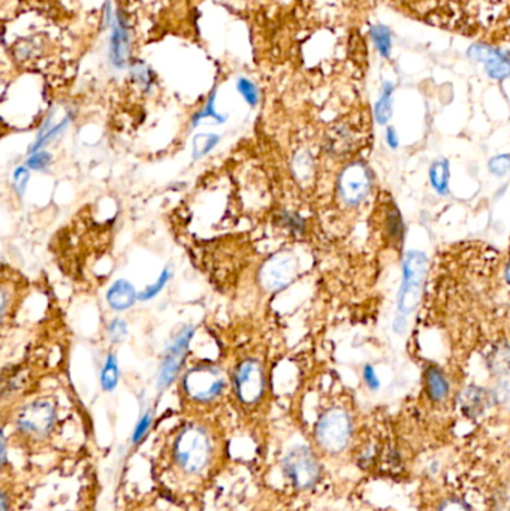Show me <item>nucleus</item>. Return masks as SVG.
Returning <instances> with one entry per match:
<instances>
[{
	"mask_svg": "<svg viewBox=\"0 0 510 511\" xmlns=\"http://www.w3.org/2000/svg\"><path fill=\"white\" fill-rule=\"evenodd\" d=\"M449 178H451L449 162L446 159L434 162L429 169V181L431 184H433V189L440 194H446L449 189Z\"/></svg>",
	"mask_w": 510,
	"mask_h": 511,
	"instance_id": "nucleus-16",
	"label": "nucleus"
},
{
	"mask_svg": "<svg viewBox=\"0 0 510 511\" xmlns=\"http://www.w3.org/2000/svg\"><path fill=\"white\" fill-rule=\"evenodd\" d=\"M127 51V30L124 24L119 20L115 24L111 36V60L115 66H123Z\"/></svg>",
	"mask_w": 510,
	"mask_h": 511,
	"instance_id": "nucleus-15",
	"label": "nucleus"
},
{
	"mask_svg": "<svg viewBox=\"0 0 510 511\" xmlns=\"http://www.w3.org/2000/svg\"><path fill=\"white\" fill-rule=\"evenodd\" d=\"M120 380V371H119V362H117V356L110 353L105 358V363H103V368L100 371V384L102 389L111 392L117 387Z\"/></svg>",
	"mask_w": 510,
	"mask_h": 511,
	"instance_id": "nucleus-17",
	"label": "nucleus"
},
{
	"mask_svg": "<svg viewBox=\"0 0 510 511\" xmlns=\"http://www.w3.org/2000/svg\"><path fill=\"white\" fill-rule=\"evenodd\" d=\"M181 384L182 392L192 402L211 404L225 392L226 377L217 365L201 363L186 372Z\"/></svg>",
	"mask_w": 510,
	"mask_h": 511,
	"instance_id": "nucleus-2",
	"label": "nucleus"
},
{
	"mask_svg": "<svg viewBox=\"0 0 510 511\" xmlns=\"http://www.w3.org/2000/svg\"><path fill=\"white\" fill-rule=\"evenodd\" d=\"M371 189V175L369 168L361 162L350 163L343 169L338 178V192L347 205L361 204Z\"/></svg>",
	"mask_w": 510,
	"mask_h": 511,
	"instance_id": "nucleus-10",
	"label": "nucleus"
},
{
	"mask_svg": "<svg viewBox=\"0 0 510 511\" xmlns=\"http://www.w3.org/2000/svg\"><path fill=\"white\" fill-rule=\"evenodd\" d=\"M284 476L298 491L316 486L320 478V464L318 456L307 445H296L286 453L283 459Z\"/></svg>",
	"mask_w": 510,
	"mask_h": 511,
	"instance_id": "nucleus-6",
	"label": "nucleus"
},
{
	"mask_svg": "<svg viewBox=\"0 0 510 511\" xmlns=\"http://www.w3.org/2000/svg\"><path fill=\"white\" fill-rule=\"evenodd\" d=\"M467 54L470 59L482 63L492 80H507L510 78V57L502 49L476 44L468 48Z\"/></svg>",
	"mask_w": 510,
	"mask_h": 511,
	"instance_id": "nucleus-11",
	"label": "nucleus"
},
{
	"mask_svg": "<svg viewBox=\"0 0 510 511\" xmlns=\"http://www.w3.org/2000/svg\"><path fill=\"white\" fill-rule=\"evenodd\" d=\"M315 437L319 447L330 454H338L346 450L352 437V421L342 409L325 411L316 423Z\"/></svg>",
	"mask_w": 510,
	"mask_h": 511,
	"instance_id": "nucleus-4",
	"label": "nucleus"
},
{
	"mask_svg": "<svg viewBox=\"0 0 510 511\" xmlns=\"http://www.w3.org/2000/svg\"><path fill=\"white\" fill-rule=\"evenodd\" d=\"M0 504H2V511H12V510H9V501H8L5 492L2 493V501H0Z\"/></svg>",
	"mask_w": 510,
	"mask_h": 511,
	"instance_id": "nucleus-38",
	"label": "nucleus"
},
{
	"mask_svg": "<svg viewBox=\"0 0 510 511\" xmlns=\"http://www.w3.org/2000/svg\"><path fill=\"white\" fill-rule=\"evenodd\" d=\"M138 295L134 284L122 278L111 284L107 292V303L115 311H124L135 304Z\"/></svg>",
	"mask_w": 510,
	"mask_h": 511,
	"instance_id": "nucleus-13",
	"label": "nucleus"
},
{
	"mask_svg": "<svg viewBox=\"0 0 510 511\" xmlns=\"http://www.w3.org/2000/svg\"><path fill=\"white\" fill-rule=\"evenodd\" d=\"M388 226H389V235L397 241H402V218L401 214L398 213V209L394 206L390 209V213L388 216Z\"/></svg>",
	"mask_w": 510,
	"mask_h": 511,
	"instance_id": "nucleus-28",
	"label": "nucleus"
},
{
	"mask_svg": "<svg viewBox=\"0 0 510 511\" xmlns=\"http://www.w3.org/2000/svg\"><path fill=\"white\" fill-rule=\"evenodd\" d=\"M489 170L495 177H504L510 172V154H499L489 160Z\"/></svg>",
	"mask_w": 510,
	"mask_h": 511,
	"instance_id": "nucleus-25",
	"label": "nucleus"
},
{
	"mask_svg": "<svg viewBox=\"0 0 510 511\" xmlns=\"http://www.w3.org/2000/svg\"><path fill=\"white\" fill-rule=\"evenodd\" d=\"M220 142V136L216 134H199L192 141V157L195 160H199L208 153H211L217 143Z\"/></svg>",
	"mask_w": 510,
	"mask_h": 511,
	"instance_id": "nucleus-19",
	"label": "nucleus"
},
{
	"mask_svg": "<svg viewBox=\"0 0 510 511\" xmlns=\"http://www.w3.org/2000/svg\"><path fill=\"white\" fill-rule=\"evenodd\" d=\"M362 377H364V382L367 383V386L371 389V390H377L378 387H381V382H378V378L376 375V371L371 365H365L364 366V371H362Z\"/></svg>",
	"mask_w": 510,
	"mask_h": 511,
	"instance_id": "nucleus-32",
	"label": "nucleus"
},
{
	"mask_svg": "<svg viewBox=\"0 0 510 511\" xmlns=\"http://www.w3.org/2000/svg\"><path fill=\"white\" fill-rule=\"evenodd\" d=\"M425 384L431 399L441 401L446 398L449 392L448 380L444 378L441 371L436 368V366H429V368L425 371Z\"/></svg>",
	"mask_w": 510,
	"mask_h": 511,
	"instance_id": "nucleus-14",
	"label": "nucleus"
},
{
	"mask_svg": "<svg viewBox=\"0 0 510 511\" xmlns=\"http://www.w3.org/2000/svg\"><path fill=\"white\" fill-rule=\"evenodd\" d=\"M151 423H153V413L146 411L141 416V418H139L137 426H135V430L132 434V442L134 444H139L144 438H146Z\"/></svg>",
	"mask_w": 510,
	"mask_h": 511,
	"instance_id": "nucleus-26",
	"label": "nucleus"
},
{
	"mask_svg": "<svg viewBox=\"0 0 510 511\" xmlns=\"http://www.w3.org/2000/svg\"><path fill=\"white\" fill-rule=\"evenodd\" d=\"M428 268V257L422 252H409L402 264V283L398 293V310L401 314H410L422 295Z\"/></svg>",
	"mask_w": 510,
	"mask_h": 511,
	"instance_id": "nucleus-5",
	"label": "nucleus"
},
{
	"mask_svg": "<svg viewBox=\"0 0 510 511\" xmlns=\"http://www.w3.org/2000/svg\"><path fill=\"white\" fill-rule=\"evenodd\" d=\"M404 327H405V314H400V316L395 319V323H394V329L397 334H402L404 332Z\"/></svg>",
	"mask_w": 510,
	"mask_h": 511,
	"instance_id": "nucleus-37",
	"label": "nucleus"
},
{
	"mask_svg": "<svg viewBox=\"0 0 510 511\" xmlns=\"http://www.w3.org/2000/svg\"><path fill=\"white\" fill-rule=\"evenodd\" d=\"M371 39L377 48V51L381 52V56L388 59L390 56L392 51V36H390V30L383 24H376L371 28Z\"/></svg>",
	"mask_w": 510,
	"mask_h": 511,
	"instance_id": "nucleus-20",
	"label": "nucleus"
},
{
	"mask_svg": "<svg viewBox=\"0 0 510 511\" xmlns=\"http://www.w3.org/2000/svg\"><path fill=\"white\" fill-rule=\"evenodd\" d=\"M51 157L50 153L47 151H36V153H32V155L28 159V163H25V166H28L29 169H33V170H45L50 168L51 165Z\"/></svg>",
	"mask_w": 510,
	"mask_h": 511,
	"instance_id": "nucleus-31",
	"label": "nucleus"
},
{
	"mask_svg": "<svg viewBox=\"0 0 510 511\" xmlns=\"http://www.w3.org/2000/svg\"><path fill=\"white\" fill-rule=\"evenodd\" d=\"M497 511H510V488H503L495 498Z\"/></svg>",
	"mask_w": 510,
	"mask_h": 511,
	"instance_id": "nucleus-33",
	"label": "nucleus"
},
{
	"mask_svg": "<svg viewBox=\"0 0 510 511\" xmlns=\"http://www.w3.org/2000/svg\"><path fill=\"white\" fill-rule=\"evenodd\" d=\"M506 278H507V281L510 283V262H509V265H507V268H506Z\"/></svg>",
	"mask_w": 510,
	"mask_h": 511,
	"instance_id": "nucleus-39",
	"label": "nucleus"
},
{
	"mask_svg": "<svg viewBox=\"0 0 510 511\" xmlns=\"http://www.w3.org/2000/svg\"><path fill=\"white\" fill-rule=\"evenodd\" d=\"M217 445L213 434L199 423L182 426L169 447V461L181 477H202L216 462Z\"/></svg>",
	"mask_w": 510,
	"mask_h": 511,
	"instance_id": "nucleus-1",
	"label": "nucleus"
},
{
	"mask_svg": "<svg viewBox=\"0 0 510 511\" xmlns=\"http://www.w3.org/2000/svg\"><path fill=\"white\" fill-rule=\"evenodd\" d=\"M214 100H216V90L211 93L210 99H208V102H207V105H205V108L193 117V120H192V124H193V126H198L202 120L210 119V117H211V119H214L216 122H219V123H224V122H225L226 117L220 115V114L214 110Z\"/></svg>",
	"mask_w": 510,
	"mask_h": 511,
	"instance_id": "nucleus-23",
	"label": "nucleus"
},
{
	"mask_svg": "<svg viewBox=\"0 0 510 511\" xmlns=\"http://www.w3.org/2000/svg\"><path fill=\"white\" fill-rule=\"evenodd\" d=\"M30 180V172L28 166H18L14 174H12V186H14V190L23 196L25 193V187H28V182Z\"/></svg>",
	"mask_w": 510,
	"mask_h": 511,
	"instance_id": "nucleus-27",
	"label": "nucleus"
},
{
	"mask_svg": "<svg viewBox=\"0 0 510 511\" xmlns=\"http://www.w3.org/2000/svg\"><path fill=\"white\" fill-rule=\"evenodd\" d=\"M495 398L510 409V383H502L495 392Z\"/></svg>",
	"mask_w": 510,
	"mask_h": 511,
	"instance_id": "nucleus-34",
	"label": "nucleus"
},
{
	"mask_svg": "<svg viewBox=\"0 0 510 511\" xmlns=\"http://www.w3.org/2000/svg\"><path fill=\"white\" fill-rule=\"evenodd\" d=\"M392 93H394V84L385 83L382 96L377 100L374 107V115L378 124H386L392 115Z\"/></svg>",
	"mask_w": 510,
	"mask_h": 511,
	"instance_id": "nucleus-18",
	"label": "nucleus"
},
{
	"mask_svg": "<svg viewBox=\"0 0 510 511\" xmlns=\"http://www.w3.org/2000/svg\"><path fill=\"white\" fill-rule=\"evenodd\" d=\"M311 155L306 151L299 153L295 155L294 159V174L298 177V180L304 181L307 178H310L311 175V169H313V162H311Z\"/></svg>",
	"mask_w": 510,
	"mask_h": 511,
	"instance_id": "nucleus-22",
	"label": "nucleus"
},
{
	"mask_svg": "<svg viewBox=\"0 0 510 511\" xmlns=\"http://www.w3.org/2000/svg\"><path fill=\"white\" fill-rule=\"evenodd\" d=\"M439 511H470V510L460 500H446L440 505Z\"/></svg>",
	"mask_w": 510,
	"mask_h": 511,
	"instance_id": "nucleus-35",
	"label": "nucleus"
},
{
	"mask_svg": "<svg viewBox=\"0 0 510 511\" xmlns=\"http://www.w3.org/2000/svg\"><path fill=\"white\" fill-rule=\"evenodd\" d=\"M193 335H195V327L185 326L174 336L171 343H169L165 355H163L161 368H159V375H158V386L161 390L169 387L177 380V377L181 371V366H182V363H185L190 339L193 338Z\"/></svg>",
	"mask_w": 510,
	"mask_h": 511,
	"instance_id": "nucleus-9",
	"label": "nucleus"
},
{
	"mask_svg": "<svg viewBox=\"0 0 510 511\" xmlns=\"http://www.w3.org/2000/svg\"><path fill=\"white\" fill-rule=\"evenodd\" d=\"M233 390L238 401L252 407L260 402L267 390L264 366L256 359L243 360L233 375Z\"/></svg>",
	"mask_w": 510,
	"mask_h": 511,
	"instance_id": "nucleus-7",
	"label": "nucleus"
},
{
	"mask_svg": "<svg viewBox=\"0 0 510 511\" xmlns=\"http://www.w3.org/2000/svg\"><path fill=\"white\" fill-rule=\"evenodd\" d=\"M298 260L292 253L279 252L270 256L259 271V281L268 293H277L292 284L298 275Z\"/></svg>",
	"mask_w": 510,
	"mask_h": 511,
	"instance_id": "nucleus-8",
	"label": "nucleus"
},
{
	"mask_svg": "<svg viewBox=\"0 0 510 511\" xmlns=\"http://www.w3.org/2000/svg\"><path fill=\"white\" fill-rule=\"evenodd\" d=\"M107 332L112 343H122L127 336V323L123 319H114L110 322Z\"/></svg>",
	"mask_w": 510,
	"mask_h": 511,
	"instance_id": "nucleus-29",
	"label": "nucleus"
},
{
	"mask_svg": "<svg viewBox=\"0 0 510 511\" xmlns=\"http://www.w3.org/2000/svg\"><path fill=\"white\" fill-rule=\"evenodd\" d=\"M280 221L283 223V225H284L287 229L292 230L294 233H303L304 229H306V221H304V218L301 217L299 214H296V213H287V211H284V213L282 214V217H280Z\"/></svg>",
	"mask_w": 510,
	"mask_h": 511,
	"instance_id": "nucleus-30",
	"label": "nucleus"
},
{
	"mask_svg": "<svg viewBox=\"0 0 510 511\" xmlns=\"http://www.w3.org/2000/svg\"><path fill=\"white\" fill-rule=\"evenodd\" d=\"M237 90L250 107H256L259 103V91L250 80H247V78H240L237 81Z\"/></svg>",
	"mask_w": 510,
	"mask_h": 511,
	"instance_id": "nucleus-24",
	"label": "nucleus"
},
{
	"mask_svg": "<svg viewBox=\"0 0 510 511\" xmlns=\"http://www.w3.org/2000/svg\"><path fill=\"white\" fill-rule=\"evenodd\" d=\"M492 404V398L489 392L480 387L472 386L465 389L460 395V409L463 414L470 418H475L485 413Z\"/></svg>",
	"mask_w": 510,
	"mask_h": 511,
	"instance_id": "nucleus-12",
	"label": "nucleus"
},
{
	"mask_svg": "<svg viewBox=\"0 0 510 511\" xmlns=\"http://www.w3.org/2000/svg\"><path fill=\"white\" fill-rule=\"evenodd\" d=\"M171 277H173V271H171V268L166 266V268L162 271V274L159 275V278L156 280L153 284L147 286L146 289H144V290L138 295V299H139V300H144V303H147V300L154 299L156 296H158V295L165 289V286L168 284L169 280H171Z\"/></svg>",
	"mask_w": 510,
	"mask_h": 511,
	"instance_id": "nucleus-21",
	"label": "nucleus"
},
{
	"mask_svg": "<svg viewBox=\"0 0 510 511\" xmlns=\"http://www.w3.org/2000/svg\"><path fill=\"white\" fill-rule=\"evenodd\" d=\"M386 143L389 146V148H392V150H397L398 146H400V139H398V135H397L394 127H388L386 129Z\"/></svg>",
	"mask_w": 510,
	"mask_h": 511,
	"instance_id": "nucleus-36",
	"label": "nucleus"
},
{
	"mask_svg": "<svg viewBox=\"0 0 510 511\" xmlns=\"http://www.w3.org/2000/svg\"><path fill=\"white\" fill-rule=\"evenodd\" d=\"M56 421V405L47 398H41L25 404L20 409L16 418V428L25 440L44 441L53 432Z\"/></svg>",
	"mask_w": 510,
	"mask_h": 511,
	"instance_id": "nucleus-3",
	"label": "nucleus"
}]
</instances>
